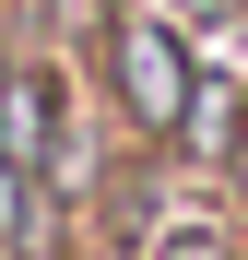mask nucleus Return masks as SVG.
I'll list each match as a JSON object with an SVG mask.
<instances>
[{
	"label": "nucleus",
	"mask_w": 248,
	"mask_h": 260,
	"mask_svg": "<svg viewBox=\"0 0 248 260\" xmlns=\"http://www.w3.org/2000/svg\"><path fill=\"white\" fill-rule=\"evenodd\" d=\"M130 95H142V118H178V59H165V36H130Z\"/></svg>",
	"instance_id": "f257e3e1"
},
{
	"label": "nucleus",
	"mask_w": 248,
	"mask_h": 260,
	"mask_svg": "<svg viewBox=\"0 0 248 260\" xmlns=\"http://www.w3.org/2000/svg\"><path fill=\"white\" fill-rule=\"evenodd\" d=\"M178 12H189V24H225V12H236V0H178Z\"/></svg>",
	"instance_id": "f03ea898"
}]
</instances>
